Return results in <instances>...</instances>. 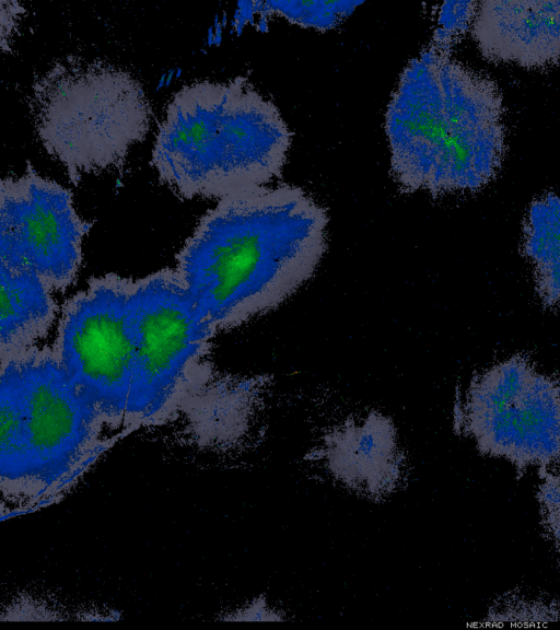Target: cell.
Returning <instances> with one entry per match:
<instances>
[{
    "label": "cell",
    "instance_id": "1",
    "mask_svg": "<svg viewBox=\"0 0 560 630\" xmlns=\"http://www.w3.org/2000/svg\"><path fill=\"white\" fill-rule=\"evenodd\" d=\"M327 210L302 188L258 186L219 199L176 256V271L218 332L266 314L319 266Z\"/></svg>",
    "mask_w": 560,
    "mask_h": 630
},
{
    "label": "cell",
    "instance_id": "2",
    "mask_svg": "<svg viewBox=\"0 0 560 630\" xmlns=\"http://www.w3.org/2000/svg\"><path fill=\"white\" fill-rule=\"evenodd\" d=\"M390 174L401 190L476 192L506 152L498 85L432 43L400 73L385 114Z\"/></svg>",
    "mask_w": 560,
    "mask_h": 630
},
{
    "label": "cell",
    "instance_id": "3",
    "mask_svg": "<svg viewBox=\"0 0 560 630\" xmlns=\"http://www.w3.org/2000/svg\"><path fill=\"white\" fill-rule=\"evenodd\" d=\"M291 143L276 104L246 78L200 80L167 103L151 164L178 197L220 199L280 177Z\"/></svg>",
    "mask_w": 560,
    "mask_h": 630
},
{
    "label": "cell",
    "instance_id": "4",
    "mask_svg": "<svg viewBox=\"0 0 560 630\" xmlns=\"http://www.w3.org/2000/svg\"><path fill=\"white\" fill-rule=\"evenodd\" d=\"M25 101L37 139L75 185L124 165L150 128L151 106L139 80L100 59L54 60L34 74Z\"/></svg>",
    "mask_w": 560,
    "mask_h": 630
},
{
    "label": "cell",
    "instance_id": "5",
    "mask_svg": "<svg viewBox=\"0 0 560 630\" xmlns=\"http://www.w3.org/2000/svg\"><path fill=\"white\" fill-rule=\"evenodd\" d=\"M128 310L135 364L125 429L133 430L177 417L219 332L175 268L136 279Z\"/></svg>",
    "mask_w": 560,
    "mask_h": 630
},
{
    "label": "cell",
    "instance_id": "6",
    "mask_svg": "<svg viewBox=\"0 0 560 630\" xmlns=\"http://www.w3.org/2000/svg\"><path fill=\"white\" fill-rule=\"evenodd\" d=\"M456 429L486 456L518 471L560 464V377L524 355L474 376L456 411Z\"/></svg>",
    "mask_w": 560,
    "mask_h": 630
},
{
    "label": "cell",
    "instance_id": "7",
    "mask_svg": "<svg viewBox=\"0 0 560 630\" xmlns=\"http://www.w3.org/2000/svg\"><path fill=\"white\" fill-rule=\"evenodd\" d=\"M132 278L106 273L68 299L51 349L105 427L125 428L135 364L128 301Z\"/></svg>",
    "mask_w": 560,
    "mask_h": 630
},
{
    "label": "cell",
    "instance_id": "8",
    "mask_svg": "<svg viewBox=\"0 0 560 630\" xmlns=\"http://www.w3.org/2000/svg\"><path fill=\"white\" fill-rule=\"evenodd\" d=\"M93 221L79 215L72 192L38 174L31 163L0 183V260L36 273L63 292L77 279L82 242Z\"/></svg>",
    "mask_w": 560,
    "mask_h": 630
},
{
    "label": "cell",
    "instance_id": "9",
    "mask_svg": "<svg viewBox=\"0 0 560 630\" xmlns=\"http://www.w3.org/2000/svg\"><path fill=\"white\" fill-rule=\"evenodd\" d=\"M8 360L14 365L23 406L26 474L46 481L60 477L97 447L105 424L51 347L35 346Z\"/></svg>",
    "mask_w": 560,
    "mask_h": 630
},
{
    "label": "cell",
    "instance_id": "10",
    "mask_svg": "<svg viewBox=\"0 0 560 630\" xmlns=\"http://www.w3.org/2000/svg\"><path fill=\"white\" fill-rule=\"evenodd\" d=\"M470 33L489 61L550 68L560 62V0L480 1Z\"/></svg>",
    "mask_w": 560,
    "mask_h": 630
},
{
    "label": "cell",
    "instance_id": "11",
    "mask_svg": "<svg viewBox=\"0 0 560 630\" xmlns=\"http://www.w3.org/2000/svg\"><path fill=\"white\" fill-rule=\"evenodd\" d=\"M315 455L337 483L368 499L389 495L404 474L395 427L380 412L331 430Z\"/></svg>",
    "mask_w": 560,
    "mask_h": 630
},
{
    "label": "cell",
    "instance_id": "12",
    "mask_svg": "<svg viewBox=\"0 0 560 630\" xmlns=\"http://www.w3.org/2000/svg\"><path fill=\"white\" fill-rule=\"evenodd\" d=\"M0 359L14 358L44 339L57 315L51 291L27 268L0 260Z\"/></svg>",
    "mask_w": 560,
    "mask_h": 630
},
{
    "label": "cell",
    "instance_id": "13",
    "mask_svg": "<svg viewBox=\"0 0 560 630\" xmlns=\"http://www.w3.org/2000/svg\"><path fill=\"white\" fill-rule=\"evenodd\" d=\"M522 252L533 267L540 299L560 311V191L545 192L529 205Z\"/></svg>",
    "mask_w": 560,
    "mask_h": 630
},
{
    "label": "cell",
    "instance_id": "14",
    "mask_svg": "<svg viewBox=\"0 0 560 630\" xmlns=\"http://www.w3.org/2000/svg\"><path fill=\"white\" fill-rule=\"evenodd\" d=\"M361 1H267L262 10L281 15L293 24L330 30L347 19Z\"/></svg>",
    "mask_w": 560,
    "mask_h": 630
},
{
    "label": "cell",
    "instance_id": "15",
    "mask_svg": "<svg viewBox=\"0 0 560 630\" xmlns=\"http://www.w3.org/2000/svg\"><path fill=\"white\" fill-rule=\"evenodd\" d=\"M560 619V606L540 597L523 594L504 596L489 610L488 620L492 622H541Z\"/></svg>",
    "mask_w": 560,
    "mask_h": 630
},
{
    "label": "cell",
    "instance_id": "16",
    "mask_svg": "<svg viewBox=\"0 0 560 630\" xmlns=\"http://www.w3.org/2000/svg\"><path fill=\"white\" fill-rule=\"evenodd\" d=\"M538 472L536 498L540 524L560 562V464Z\"/></svg>",
    "mask_w": 560,
    "mask_h": 630
},
{
    "label": "cell",
    "instance_id": "17",
    "mask_svg": "<svg viewBox=\"0 0 560 630\" xmlns=\"http://www.w3.org/2000/svg\"><path fill=\"white\" fill-rule=\"evenodd\" d=\"M476 1H447L442 3L438 14V26L432 44L451 51L471 26L477 12Z\"/></svg>",
    "mask_w": 560,
    "mask_h": 630
},
{
    "label": "cell",
    "instance_id": "18",
    "mask_svg": "<svg viewBox=\"0 0 560 630\" xmlns=\"http://www.w3.org/2000/svg\"><path fill=\"white\" fill-rule=\"evenodd\" d=\"M285 617L276 608L271 607L265 597L256 598L250 604L235 611L225 619L232 620H255V621H280Z\"/></svg>",
    "mask_w": 560,
    "mask_h": 630
}]
</instances>
